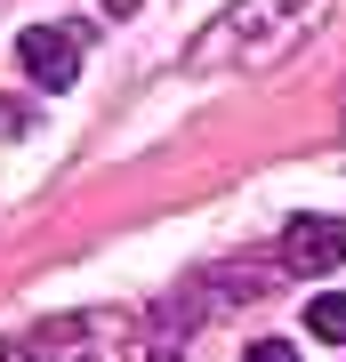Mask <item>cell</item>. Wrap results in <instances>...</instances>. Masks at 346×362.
Segmentation results:
<instances>
[{
  "label": "cell",
  "mask_w": 346,
  "mask_h": 362,
  "mask_svg": "<svg viewBox=\"0 0 346 362\" xmlns=\"http://www.w3.org/2000/svg\"><path fill=\"white\" fill-rule=\"evenodd\" d=\"M97 8H105V16H137V0H97Z\"/></svg>",
  "instance_id": "obj_7"
},
{
  "label": "cell",
  "mask_w": 346,
  "mask_h": 362,
  "mask_svg": "<svg viewBox=\"0 0 346 362\" xmlns=\"http://www.w3.org/2000/svg\"><path fill=\"white\" fill-rule=\"evenodd\" d=\"M306 8L314 0H233V8L209 25L202 40L185 49L193 73H233V65H266V57H282L298 33H306Z\"/></svg>",
  "instance_id": "obj_2"
},
{
  "label": "cell",
  "mask_w": 346,
  "mask_h": 362,
  "mask_svg": "<svg viewBox=\"0 0 346 362\" xmlns=\"http://www.w3.org/2000/svg\"><path fill=\"white\" fill-rule=\"evenodd\" d=\"M306 330L322 338V346H346V290H322V298H306Z\"/></svg>",
  "instance_id": "obj_5"
},
{
  "label": "cell",
  "mask_w": 346,
  "mask_h": 362,
  "mask_svg": "<svg viewBox=\"0 0 346 362\" xmlns=\"http://www.w3.org/2000/svg\"><path fill=\"white\" fill-rule=\"evenodd\" d=\"M81 40H89V25H33L25 40H16V57H25V73L49 97H64L81 81Z\"/></svg>",
  "instance_id": "obj_3"
},
{
  "label": "cell",
  "mask_w": 346,
  "mask_h": 362,
  "mask_svg": "<svg viewBox=\"0 0 346 362\" xmlns=\"http://www.w3.org/2000/svg\"><path fill=\"white\" fill-rule=\"evenodd\" d=\"M145 354V322L129 306H81L25 338H0V362H129Z\"/></svg>",
  "instance_id": "obj_1"
},
{
  "label": "cell",
  "mask_w": 346,
  "mask_h": 362,
  "mask_svg": "<svg viewBox=\"0 0 346 362\" xmlns=\"http://www.w3.org/2000/svg\"><path fill=\"white\" fill-rule=\"evenodd\" d=\"M338 258H346L338 218H290V233H282V266L290 274H330Z\"/></svg>",
  "instance_id": "obj_4"
},
{
  "label": "cell",
  "mask_w": 346,
  "mask_h": 362,
  "mask_svg": "<svg viewBox=\"0 0 346 362\" xmlns=\"http://www.w3.org/2000/svg\"><path fill=\"white\" fill-rule=\"evenodd\" d=\"M242 362H298V346H290V338H258Z\"/></svg>",
  "instance_id": "obj_6"
},
{
  "label": "cell",
  "mask_w": 346,
  "mask_h": 362,
  "mask_svg": "<svg viewBox=\"0 0 346 362\" xmlns=\"http://www.w3.org/2000/svg\"><path fill=\"white\" fill-rule=\"evenodd\" d=\"M338 137H346V105H338Z\"/></svg>",
  "instance_id": "obj_8"
}]
</instances>
